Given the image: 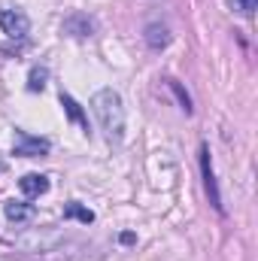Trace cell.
Returning a JSON list of instances; mask_svg holds the SVG:
<instances>
[{
    "label": "cell",
    "instance_id": "6da1fadb",
    "mask_svg": "<svg viewBox=\"0 0 258 261\" xmlns=\"http://www.w3.org/2000/svg\"><path fill=\"white\" fill-rule=\"evenodd\" d=\"M91 110L100 122V130L107 134L110 143H122L125 137V103H122V94L113 91V88H100L91 94Z\"/></svg>",
    "mask_w": 258,
    "mask_h": 261
},
{
    "label": "cell",
    "instance_id": "7a4b0ae2",
    "mask_svg": "<svg viewBox=\"0 0 258 261\" xmlns=\"http://www.w3.org/2000/svg\"><path fill=\"white\" fill-rule=\"evenodd\" d=\"M0 28L9 40H24L31 31V21L21 9H0Z\"/></svg>",
    "mask_w": 258,
    "mask_h": 261
},
{
    "label": "cell",
    "instance_id": "3957f363",
    "mask_svg": "<svg viewBox=\"0 0 258 261\" xmlns=\"http://www.w3.org/2000/svg\"><path fill=\"white\" fill-rule=\"evenodd\" d=\"M52 149V143L46 140V137H31L28 130H18V143H15V155H21V158H37V155H46Z\"/></svg>",
    "mask_w": 258,
    "mask_h": 261
},
{
    "label": "cell",
    "instance_id": "277c9868",
    "mask_svg": "<svg viewBox=\"0 0 258 261\" xmlns=\"http://www.w3.org/2000/svg\"><path fill=\"white\" fill-rule=\"evenodd\" d=\"M200 173H203V189L210 195V203L216 210H222V197H219V189H216V173H213V158H210V149L200 146Z\"/></svg>",
    "mask_w": 258,
    "mask_h": 261
},
{
    "label": "cell",
    "instance_id": "5b68a950",
    "mask_svg": "<svg viewBox=\"0 0 258 261\" xmlns=\"http://www.w3.org/2000/svg\"><path fill=\"white\" fill-rule=\"evenodd\" d=\"M18 189H21L24 197H40V195L49 192V179H46L43 173H24V176L18 179Z\"/></svg>",
    "mask_w": 258,
    "mask_h": 261
},
{
    "label": "cell",
    "instance_id": "8992f818",
    "mask_svg": "<svg viewBox=\"0 0 258 261\" xmlns=\"http://www.w3.org/2000/svg\"><path fill=\"white\" fill-rule=\"evenodd\" d=\"M3 216H6L9 222H28V219L34 216V206L24 203V200H6V203H3Z\"/></svg>",
    "mask_w": 258,
    "mask_h": 261
},
{
    "label": "cell",
    "instance_id": "52a82bcc",
    "mask_svg": "<svg viewBox=\"0 0 258 261\" xmlns=\"http://www.w3.org/2000/svg\"><path fill=\"white\" fill-rule=\"evenodd\" d=\"M146 43H149V49L161 52V49L170 43V34H167V28H164V24H158V21H152V24L146 28Z\"/></svg>",
    "mask_w": 258,
    "mask_h": 261
},
{
    "label": "cell",
    "instance_id": "ba28073f",
    "mask_svg": "<svg viewBox=\"0 0 258 261\" xmlns=\"http://www.w3.org/2000/svg\"><path fill=\"white\" fill-rule=\"evenodd\" d=\"M61 107H64V113L73 119V122H76V125H79V128L88 130V116L82 113V107H79V103H76L70 94H64V91H61Z\"/></svg>",
    "mask_w": 258,
    "mask_h": 261
},
{
    "label": "cell",
    "instance_id": "9c48e42d",
    "mask_svg": "<svg viewBox=\"0 0 258 261\" xmlns=\"http://www.w3.org/2000/svg\"><path fill=\"white\" fill-rule=\"evenodd\" d=\"M46 79H49V70L46 67H34L31 76H28V88L31 91H43L46 88Z\"/></svg>",
    "mask_w": 258,
    "mask_h": 261
},
{
    "label": "cell",
    "instance_id": "30bf717a",
    "mask_svg": "<svg viewBox=\"0 0 258 261\" xmlns=\"http://www.w3.org/2000/svg\"><path fill=\"white\" fill-rule=\"evenodd\" d=\"M64 216H67V219H79V222H85V225H91V222H94V213H91V210H85V206H79V203H67Z\"/></svg>",
    "mask_w": 258,
    "mask_h": 261
},
{
    "label": "cell",
    "instance_id": "8fae6325",
    "mask_svg": "<svg viewBox=\"0 0 258 261\" xmlns=\"http://www.w3.org/2000/svg\"><path fill=\"white\" fill-rule=\"evenodd\" d=\"M167 88H170V91L176 94V100H179V107H183L186 113H192V97H189V94L183 91V85H179L176 79H167Z\"/></svg>",
    "mask_w": 258,
    "mask_h": 261
},
{
    "label": "cell",
    "instance_id": "7c38bea8",
    "mask_svg": "<svg viewBox=\"0 0 258 261\" xmlns=\"http://www.w3.org/2000/svg\"><path fill=\"white\" fill-rule=\"evenodd\" d=\"M231 9H234V12H240V15H246V18H249V15H252V12H255V0H231Z\"/></svg>",
    "mask_w": 258,
    "mask_h": 261
}]
</instances>
